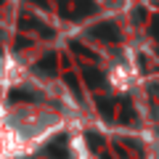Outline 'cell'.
Masks as SVG:
<instances>
[{
    "label": "cell",
    "mask_w": 159,
    "mask_h": 159,
    "mask_svg": "<svg viewBox=\"0 0 159 159\" xmlns=\"http://www.w3.org/2000/svg\"><path fill=\"white\" fill-rule=\"evenodd\" d=\"M3 69H6V64H3V61H0V77H3Z\"/></svg>",
    "instance_id": "cell-3"
},
{
    "label": "cell",
    "mask_w": 159,
    "mask_h": 159,
    "mask_svg": "<svg viewBox=\"0 0 159 159\" xmlns=\"http://www.w3.org/2000/svg\"><path fill=\"white\" fill-rule=\"evenodd\" d=\"M101 6H122V0H101Z\"/></svg>",
    "instance_id": "cell-2"
},
{
    "label": "cell",
    "mask_w": 159,
    "mask_h": 159,
    "mask_svg": "<svg viewBox=\"0 0 159 159\" xmlns=\"http://www.w3.org/2000/svg\"><path fill=\"white\" fill-rule=\"evenodd\" d=\"M64 127L61 111L43 103H8L0 109V159H27Z\"/></svg>",
    "instance_id": "cell-1"
}]
</instances>
